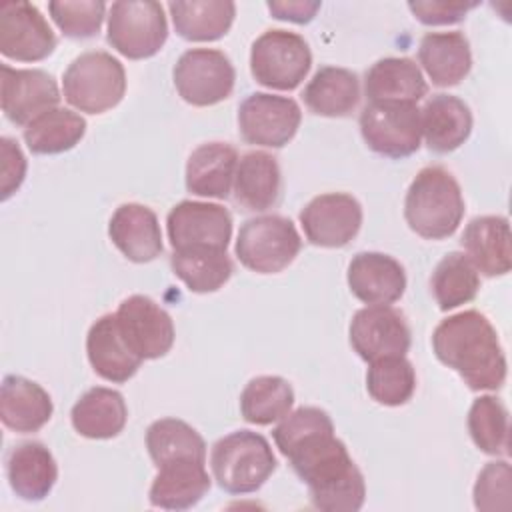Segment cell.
I'll return each instance as SVG.
<instances>
[{"mask_svg": "<svg viewBox=\"0 0 512 512\" xmlns=\"http://www.w3.org/2000/svg\"><path fill=\"white\" fill-rule=\"evenodd\" d=\"M278 450L310 490V502L324 512H356L366 498L364 476L342 440L334 436L328 412L302 406L272 430Z\"/></svg>", "mask_w": 512, "mask_h": 512, "instance_id": "6da1fadb", "label": "cell"}, {"mask_svg": "<svg viewBox=\"0 0 512 512\" xmlns=\"http://www.w3.org/2000/svg\"><path fill=\"white\" fill-rule=\"evenodd\" d=\"M436 358L456 370L470 390H498L506 380V356L490 320L478 310L444 318L434 334Z\"/></svg>", "mask_w": 512, "mask_h": 512, "instance_id": "7a4b0ae2", "label": "cell"}, {"mask_svg": "<svg viewBox=\"0 0 512 512\" xmlns=\"http://www.w3.org/2000/svg\"><path fill=\"white\" fill-rule=\"evenodd\" d=\"M464 216V198L456 178L442 166L422 168L408 186L404 218L418 236L442 240L452 236Z\"/></svg>", "mask_w": 512, "mask_h": 512, "instance_id": "3957f363", "label": "cell"}, {"mask_svg": "<svg viewBox=\"0 0 512 512\" xmlns=\"http://www.w3.org/2000/svg\"><path fill=\"white\" fill-rule=\"evenodd\" d=\"M210 466L222 490L228 494H250L272 476L276 456L262 434L236 430L212 446Z\"/></svg>", "mask_w": 512, "mask_h": 512, "instance_id": "277c9868", "label": "cell"}, {"mask_svg": "<svg viewBox=\"0 0 512 512\" xmlns=\"http://www.w3.org/2000/svg\"><path fill=\"white\" fill-rule=\"evenodd\" d=\"M64 98L80 112L102 114L114 108L126 92V72L118 58L102 50L82 52L62 78Z\"/></svg>", "mask_w": 512, "mask_h": 512, "instance_id": "5b68a950", "label": "cell"}, {"mask_svg": "<svg viewBox=\"0 0 512 512\" xmlns=\"http://www.w3.org/2000/svg\"><path fill=\"white\" fill-rule=\"evenodd\" d=\"M300 234L290 218L264 214L246 220L236 238V256L252 272H282L298 256Z\"/></svg>", "mask_w": 512, "mask_h": 512, "instance_id": "8992f818", "label": "cell"}, {"mask_svg": "<svg viewBox=\"0 0 512 512\" xmlns=\"http://www.w3.org/2000/svg\"><path fill=\"white\" fill-rule=\"evenodd\" d=\"M312 66L306 40L288 30H266L252 42L250 72L254 80L274 90H294Z\"/></svg>", "mask_w": 512, "mask_h": 512, "instance_id": "52a82bcc", "label": "cell"}, {"mask_svg": "<svg viewBox=\"0 0 512 512\" xmlns=\"http://www.w3.org/2000/svg\"><path fill=\"white\" fill-rule=\"evenodd\" d=\"M168 38V22L160 2H114L108 8V44L130 60L160 52Z\"/></svg>", "mask_w": 512, "mask_h": 512, "instance_id": "ba28073f", "label": "cell"}, {"mask_svg": "<svg viewBox=\"0 0 512 512\" xmlns=\"http://www.w3.org/2000/svg\"><path fill=\"white\" fill-rule=\"evenodd\" d=\"M360 132L372 152L406 158L420 148V110L416 104L370 102L360 112Z\"/></svg>", "mask_w": 512, "mask_h": 512, "instance_id": "9c48e42d", "label": "cell"}, {"mask_svg": "<svg viewBox=\"0 0 512 512\" xmlns=\"http://www.w3.org/2000/svg\"><path fill=\"white\" fill-rule=\"evenodd\" d=\"M172 78L184 102L192 106H214L232 94L236 72L224 52L190 48L178 58Z\"/></svg>", "mask_w": 512, "mask_h": 512, "instance_id": "30bf717a", "label": "cell"}, {"mask_svg": "<svg viewBox=\"0 0 512 512\" xmlns=\"http://www.w3.org/2000/svg\"><path fill=\"white\" fill-rule=\"evenodd\" d=\"M302 120L300 106L288 96L254 92L238 106L240 136L254 146H286Z\"/></svg>", "mask_w": 512, "mask_h": 512, "instance_id": "8fae6325", "label": "cell"}, {"mask_svg": "<svg viewBox=\"0 0 512 512\" xmlns=\"http://www.w3.org/2000/svg\"><path fill=\"white\" fill-rule=\"evenodd\" d=\"M116 322L128 348L142 360H156L174 344V322L152 298L134 294L120 302Z\"/></svg>", "mask_w": 512, "mask_h": 512, "instance_id": "7c38bea8", "label": "cell"}, {"mask_svg": "<svg viewBox=\"0 0 512 512\" xmlns=\"http://www.w3.org/2000/svg\"><path fill=\"white\" fill-rule=\"evenodd\" d=\"M166 230L174 250H226L232 236V216L220 204L182 200L168 212Z\"/></svg>", "mask_w": 512, "mask_h": 512, "instance_id": "4fadbf2b", "label": "cell"}, {"mask_svg": "<svg viewBox=\"0 0 512 512\" xmlns=\"http://www.w3.org/2000/svg\"><path fill=\"white\" fill-rule=\"evenodd\" d=\"M300 224L310 244L342 248L356 238L362 226V206L346 192L320 194L302 208Z\"/></svg>", "mask_w": 512, "mask_h": 512, "instance_id": "5bb4252c", "label": "cell"}, {"mask_svg": "<svg viewBox=\"0 0 512 512\" xmlns=\"http://www.w3.org/2000/svg\"><path fill=\"white\" fill-rule=\"evenodd\" d=\"M0 102L4 116L18 126H28L40 114L60 102V90L52 74L38 68H12L2 64Z\"/></svg>", "mask_w": 512, "mask_h": 512, "instance_id": "9a60e30c", "label": "cell"}, {"mask_svg": "<svg viewBox=\"0 0 512 512\" xmlns=\"http://www.w3.org/2000/svg\"><path fill=\"white\" fill-rule=\"evenodd\" d=\"M410 340L404 314L388 304L366 306L350 322V344L366 362L386 356H406Z\"/></svg>", "mask_w": 512, "mask_h": 512, "instance_id": "2e32d148", "label": "cell"}, {"mask_svg": "<svg viewBox=\"0 0 512 512\" xmlns=\"http://www.w3.org/2000/svg\"><path fill=\"white\" fill-rule=\"evenodd\" d=\"M56 48V36L30 2H4L0 6V52L18 62H38Z\"/></svg>", "mask_w": 512, "mask_h": 512, "instance_id": "e0dca14e", "label": "cell"}, {"mask_svg": "<svg viewBox=\"0 0 512 512\" xmlns=\"http://www.w3.org/2000/svg\"><path fill=\"white\" fill-rule=\"evenodd\" d=\"M350 292L368 306L392 304L406 290L402 264L382 252H358L348 264Z\"/></svg>", "mask_w": 512, "mask_h": 512, "instance_id": "ac0fdd59", "label": "cell"}, {"mask_svg": "<svg viewBox=\"0 0 512 512\" xmlns=\"http://www.w3.org/2000/svg\"><path fill=\"white\" fill-rule=\"evenodd\" d=\"M112 244L132 262H152L162 254V230L156 214L136 202L116 208L108 224Z\"/></svg>", "mask_w": 512, "mask_h": 512, "instance_id": "d6986e66", "label": "cell"}, {"mask_svg": "<svg viewBox=\"0 0 512 512\" xmlns=\"http://www.w3.org/2000/svg\"><path fill=\"white\" fill-rule=\"evenodd\" d=\"M466 256L484 276H504L512 266L510 224L504 216L472 218L460 238Z\"/></svg>", "mask_w": 512, "mask_h": 512, "instance_id": "ffe728a7", "label": "cell"}, {"mask_svg": "<svg viewBox=\"0 0 512 512\" xmlns=\"http://www.w3.org/2000/svg\"><path fill=\"white\" fill-rule=\"evenodd\" d=\"M86 354L94 372L116 384L128 382L142 364V358H138L122 338L116 314H104L90 326Z\"/></svg>", "mask_w": 512, "mask_h": 512, "instance_id": "44dd1931", "label": "cell"}, {"mask_svg": "<svg viewBox=\"0 0 512 512\" xmlns=\"http://www.w3.org/2000/svg\"><path fill=\"white\" fill-rule=\"evenodd\" d=\"M238 152L226 142H206L192 150L186 162V188L196 196L224 200L230 196Z\"/></svg>", "mask_w": 512, "mask_h": 512, "instance_id": "7402d4cb", "label": "cell"}, {"mask_svg": "<svg viewBox=\"0 0 512 512\" xmlns=\"http://www.w3.org/2000/svg\"><path fill=\"white\" fill-rule=\"evenodd\" d=\"M420 128L432 152L448 154L468 140L472 132V112L458 96L434 94L420 110Z\"/></svg>", "mask_w": 512, "mask_h": 512, "instance_id": "603a6c76", "label": "cell"}, {"mask_svg": "<svg viewBox=\"0 0 512 512\" xmlns=\"http://www.w3.org/2000/svg\"><path fill=\"white\" fill-rule=\"evenodd\" d=\"M54 406L50 394L36 382L8 374L0 388V418L14 432H38L50 418Z\"/></svg>", "mask_w": 512, "mask_h": 512, "instance_id": "cb8c5ba5", "label": "cell"}, {"mask_svg": "<svg viewBox=\"0 0 512 512\" xmlns=\"http://www.w3.org/2000/svg\"><path fill=\"white\" fill-rule=\"evenodd\" d=\"M6 476L10 488L28 502L44 500L56 484L58 466L42 442H22L8 452Z\"/></svg>", "mask_w": 512, "mask_h": 512, "instance_id": "d4e9b609", "label": "cell"}, {"mask_svg": "<svg viewBox=\"0 0 512 512\" xmlns=\"http://www.w3.org/2000/svg\"><path fill=\"white\" fill-rule=\"evenodd\" d=\"M364 92L370 102L416 104L428 92L418 64L410 58H380L364 76Z\"/></svg>", "mask_w": 512, "mask_h": 512, "instance_id": "484cf974", "label": "cell"}, {"mask_svg": "<svg viewBox=\"0 0 512 512\" xmlns=\"http://www.w3.org/2000/svg\"><path fill=\"white\" fill-rule=\"evenodd\" d=\"M418 60L434 86H456L468 76L472 68L468 38L458 30L428 32L420 40Z\"/></svg>", "mask_w": 512, "mask_h": 512, "instance_id": "4316f807", "label": "cell"}, {"mask_svg": "<svg viewBox=\"0 0 512 512\" xmlns=\"http://www.w3.org/2000/svg\"><path fill=\"white\" fill-rule=\"evenodd\" d=\"M206 462L180 460L158 468L150 486V504L164 510H186L196 506L210 490Z\"/></svg>", "mask_w": 512, "mask_h": 512, "instance_id": "83f0119b", "label": "cell"}, {"mask_svg": "<svg viewBox=\"0 0 512 512\" xmlns=\"http://www.w3.org/2000/svg\"><path fill=\"white\" fill-rule=\"evenodd\" d=\"M280 166L268 152H246L236 166L234 176V200L244 210L264 212L272 208L280 198Z\"/></svg>", "mask_w": 512, "mask_h": 512, "instance_id": "f1b7e54d", "label": "cell"}, {"mask_svg": "<svg viewBox=\"0 0 512 512\" xmlns=\"http://www.w3.org/2000/svg\"><path fill=\"white\" fill-rule=\"evenodd\" d=\"M70 420L74 430L92 440H106L118 436L128 420L124 396L118 390L94 386L84 392L72 406Z\"/></svg>", "mask_w": 512, "mask_h": 512, "instance_id": "f546056e", "label": "cell"}, {"mask_svg": "<svg viewBox=\"0 0 512 512\" xmlns=\"http://www.w3.org/2000/svg\"><path fill=\"white\" fill-rule=\"evenodd\" d=\"M302 98L308 110L318 116H348L360 102V82L348 68L322 66L306 84Z\"/></svg>", "mask_w": 512, "mask_h": 512, "instance_id": "4dcf8cb0", "label": "cell"}, {"mask_svg": "<svg viewBox=\"0 0 512 512\" xmlns=\"http://www.w3.org/2000/svg\"><path fill=\"white\" fill-rule=\"evenodd\" d=\"M174 30L190 42H212L222 38L236 16V4L228 0H192L168 4Z\"/></svg>", "mask_w": 512, "mask_h": 512, "instance_id": "1f68e13d", "label": "cell"}, {"mask_svg": "<svg viewBox=\"0 0 512 512\" xmlns=\"http://www.w3.org/2000/svg\"><path fill=\"white\" fill-rule=\"evenodd\" d=\"M146 448L156 468L180 460L206 462L204 438L178 418H160L152 422L146 430Z\"/></svg>", "mask_w": 512, "mask_h": 512, "instance_id": "d6a6232c", "label": "cell"}, {"mask_svg": "<svg viewBox=\"0 0 512 512\" xmlns=\"http://www.w3.org/2000/svg\"><path fill=\"white\" fill-rule=\"evenodd\" d=\"M170 266L186 288L198 294L216 292L230 280L234 270L226 250L214 248L174 250L170 256Z\"/></svg>", "mask_w": 512, "mask_h": 512, "instance_id": "836d02e7", "label": "cell"}, {"mask_svg": "<svg viewBox=\"0 0 512 512\" xmlns=\"http://www.w3.org/2000/svg\"><path fill=\"white\" fill-rule=\"evenodd\" d=\"M86 132V120L68 110L52 108L24 128V142L32 154H62L72 150Z\"/></svg>", "mask_w": 512, "mask_h": 512, "instance_id": "e575fe53", "label": "cell"}, {"mask_svg": "<svg viewBox=\"0 0 512 512\" xmlns=\"http://www.w3.org/2000/svg\"><path fill=\"white\" fill-rule=\"evenodd\" d=\"M430 288L438 308L448 312L476 298L480 276L464 252H450L436 264Z\"/></svg>", "mask_w": 512, "mask_h": 512, "instance_id": "d590c367", "label": "cell"}, {"mask_svg": "<svg viewBox=\"0 0 512 512\" xmlns=\"http://www.w3.org/2000/svg\"><path fill=\"white\" fill-rule=\"evenodd\" d=\"M294 404V390L282 376H256L240 394V412L246 422L268 426L282 420Z\"/></svg>", "mask_w": 512, "mask_h": 512, "instance_id": "8d00e7d4", "label": "cell"}, {"mask_svg": "<svg viewBox=\"0 0 512 512\" xmlns=\"http://www.w3.org/2000/svg\"><path fill=\"white\" fill-rule=\"evenodd\" d=\"M366 390L378 404L402 406L416 390V372L404 356H386L370 362Z\"/></svg>", "mask_w": 512, "mask_h": 512, "instance_id": "74e56055", "label": "cell"}, {"mask_svg": "<svg viewBox=\"0 0 512 512\" xmlns=\"http://www.w3.org/2000/svg\"><path fill=\"white\" fill-rule=\"evenodd\" d=\"M472 442L486 454H508V410L496 396H480L468 410Z\"/></svg>", "mask_w": 512, "mask_h": 512, "instance_id": "f35d334b", "label": "cell"}, {"mask_svg": "<svg viewBox=\"0 0 512 512\" xmlns=\"http://www.w3.org/2000/svg\"><path fill=\"white\" fill-rule=\"evenodd\" d=\"M48 12L54 24L62 30L68 38H92L98 34L106 4L96 0H80V2H50Z\"/></svg>", "mask_w": 512, "mask_h": 512, "instance_id": "ab89813d", "label": "cell"}, {"mask_svg": "<svg viewBox=\"0 0 512 512\" xmlns=\"http://www.w3.org/2000/svg\"><path fill=\"white\" fill-rule=\"evenodd\" d=\"M474 506L484 512H504L512 506V474L506 460L488 462L474 484Z\"/></svg>", "mask_w": 512, "mask_h": 512, "instance_id": "60d3db41", "label": "cell"}, {"mask_svg": "<svg viewBox=\"0 0 512 512\" xmlns=\"http://www.w3.org/2000/svg\"><path fill=\"white\" fill-rule=\"evenodd\" d=\"M478 2H460V0H412L408 2L410 12L426 26L456 24L466 18V14L476 8Z\"/></svg>", "mask_w": 512, "mask_h": 512, "instance_id": "b9f144b4", "label": "cell"}, {"mask_svg": "<svg viewBox=\"0 0 512 512\" xmlns=\"http://www.w3.org/2000/svg\"><path fill=\"white\" fill-rule=\"evenodd\" d=\"M26 178V158L14 138H0V196L8 200Z\"/></svg>", "mask_w": 512, "mask_h": 512, "instance_id": "7bdbcfd3", "label": "cell"}, {"mask_svg": "<svg viewBox=\"0 0 512 512\" xmlns=\"http://www.w3.org/2000/svg\"><path fill=\"white\" fill-rule=\"evenodd\" d=\"M268 10L278 20H288L296 24L310 22L320 10L318 0H272L268 2Z\"/></svg>", "mask_w": 512, "mask_h": 512, "instance_id": "ee69618b", "label": "cell"}]
</instances>
